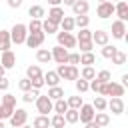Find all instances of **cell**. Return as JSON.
<instances>
[{
  "instance_id": "obj_1",
  "label": "cell",
  "mask_w": 128,
  "mask_h": 128,
  "mask_svg": "<svg viewBox=\"0 0 128 128\" xmlns=\"http://www.w3.org/2000/svg\"><path fill=\"white\" fill-rule=\"evenodd\" d=\"M26 36H28V28H26V24L18 22V24L12 26V30H10V40H12L14 44H24Z\"/></svg>"
},
{
  "instance_id": "obj_2",
  "label": "cell",
  "mask_w": 128,
  "mask_h": 128,
  "mask_svg": "<svg viewBox=\"0 0 128 128\" xmlns=\"http://www.w3.org/2000/svg\"><path fill=\"white\" fill-rule=\"evenodd\" d=\"M56 74H58L60 78H64V80H76V78L80 76V70H78L76 66H70V64H58Z\"/></svg>"
},
{
  "instance_id": "obj_3",
  "label": "cell",
  "mask_w": 128,
  "mask_h": 128,
  "mask_svg": "<svg viewBox=\"0 0 128 128\" xmlns=\"http://www.w3.org/2000/svg\"><path fill=\"white\" fill-rule=\"evenodd\" d=\"M8 120H10V126H12V128H20L22 124H26L28 112H26L24 108H14V112H12V116H10Z\"/></svg>"
},
{
  "instance_id": "obj_4",
  "label": "cell",
  "mask_w": 128,
  "mask_h": 128,
  "mask_svg": "<svg viewBox=\"0 0 128 128\" xmlns=\"http://www.w3.org/2000/svg\"><path fill=\"white\" fill-rule=\"evenodd\" d=\"M56 38H58V44L64 46L66 50H68V48H76V44H78V42H76V36H74L72 32H64V30H62V32H56Z\"/></svg>"
},
{
  "instance_id": "obj_5",
  "label": "cell",
  "mask_w": 128,
  "mask_h": 128,
  "mask_svg": "<svg viewBox=\"0 0 128 128\" xmlns=\"http://www.w3.org/2000/svg\"><path fill=\"white\" fill-rule=\"evenodd\" d=\"M34 102H36V110H38L40 114L48 116V112H52V104H54V102H52V100H50V98H48L46 94H44V96L40 94V96H38V98H36Z\"/></svg>"
},
{
  "instance_id": "obj_6",
  "label": "cell",
  "mask_w": 128,
  "mask_h": 128,
  "mask_svg": "<svg viewBox=\"0 0 128 128\" xmlns=\"http://www.w3.org/2000/svg\"><path fill=\"white\" fill-rule=\"evenodd\" d=\"M112 14H114V2L106 0V2H100V4H98V8H96V16H98V18L106 20V18H110Z\"/></svg>"
},
{
  "instance_id": "obj_7",
  "label": "cell",
  "mask_w": 128,
  "mask_h": 128,
  "mask_svg": "<svg viewBox=\"0 0 128 128\" xmlns=\"http://www.w3.org/2000/svg\"><path fill=\"white\" fill-rule=\"evenodd\" d=\"M44 38H46V34H44L42 30H40V32H28L24 44H28V48H38V46H42Z\"/></svg>"
},
{
  "instance_id": "obj_8",
  "label": "cell",
  "mask_w": 128,
  "mask_h": 128,
  "mask_svg": "<svg viewBox=\"0 0 128 128\" xmlns=\"http://www.w3.org/2000/svg\"><path fill=\"white\" fill-rule=\"evenodd\" d=\"M124 90H126V88H124L120 82H112V80H110V82H106L104 96H120V98H122V96H124Z\"/></svg>"
},
{
  "instance_id": "obj_9",
  "label": "cell",
  "mask_w": 128,
  "mask_h": 128,
  "mask_svg": "<svg viewBox=\"0 0 128 128\" xmlns=\"http://www.w3.org/2000/svg\"><path fill=\"white\" fill-rule=\"evenodd\" d=\"M94 108H92V104H82L80 108H78V120L82 122V124H86V122H90V120H94Z\"/></svg>"
},
{
  "instance_id": "obj_10",
  "label": "cell",
  "mask_w": 128,
  "mask_h": 128,
  "mask_svg": "<svg viewBox=\"0 0 128 128\" xmlns=\"http://www.w3.org/2000/svg\"><path fill=\"white\" fill-rule=\"evenodd\" d=\"M50 52H52V60H54L56 64H66V60H68V50H66L64 46L56 44Z\"/></svg>"
},
{
  "instance_id": "obj_11",
  "label": "cell",
  "mask_w": 128,
  "mask_h": 128,
  "mask_svg": "<svg viewBox=\"0 0 128 128\" xmlns=\"http://www.w3.org/2000/svg\"><path fill=\"white\" fill-rule=\"evenodd\" d=\"M112 38H116V40L126 38V22H122V20L112 22Z\"/></svg>"
},
{
  "instance_id": "obj_12",
  "label": "cell",
  "mask_w": 128,
  "mask_h": 128,
  "mask_svg": "<svg viewBox=\"0 0 128 128\" xmlns=\"http://www.w3.org/2000/svg\"><path fill=\"white\" fill-rule=\"evenodd\" d=\"M114 14H116L118 20H122V22L128 20V4H126V0H118V2L114 4Z\"/></svg>"
},
{
  "instance_id": "obj_13",
  "label": "cell",
  "mask_w": 128,
  "mask_h": 128,
  "mask_svg": "<svg viewBox=\"0 0 128 128\" xmlns=\"http://www.w3.org/2000/svg\"><path fill=\"white\" fill-rule=\"evenodd\" d=\"M0 64L8 70V68H14L16 66V54L12 50H4L2 52V58H0Z\"/></svg>"
},
{
  "instance_id": "obj_14",
  "label": "cell",
  "mask_w": 128,
  "mask_h": 128,
  "mask_svg": "<svg viewBox=\"0 0 128 128\" xmlns=\"http://www.w3.org/2000/svg\"><path fill=\"white\" fill-rule=\"evenodd\" d=\"M106 108H110L112 114H122L124 112V100L120 96H112V100L106 102Z\"/></svg>"
},
{
  "instance_id": "obj_15",
  "label": "cell",
  "mask_w": 128,
  "mask_h": 128,
  "mask_svg": "<svg viewBox=\"0 0 128 128\" xmlns=\"http://www.w3.org/2000/svg\"><path fill=\"white\" fill-rule=\"evenodd\" d=\"M88 10H90V4H88L86 0H76V2L72 4V12H74V16L88 14Z\"/></svg>"
},
{
  "instance_id": "obj_16",
  "label": "cell",
  "mask_w": 128,
  "mask_h": 128,
  "mask_svg": "<svg viewBox=\"0 0 128 128\" xmlns=\"http://www.w3.org/2000/svg\"><path fill=\"white\" fill-rule=\"evenodd\" d=\"M108 40H110V34H108L106 30H96V32H92V42H94V44L104 46V44H108Z\"/></svg>"
},
{
  "instance_id": "obj_17",
  "label": "cell",
  "mask_w": 128,
  "mask_h": 128,
  "mask_svg": "<svg viewBox=\"0 0 128 128\" xmlns=\"http://www.w3.org/2000/svg\"><path fill=\"white\" fill-rule=\"evenodd\" d=\"M42 78H44V84H48V88H50V86H58L60 80H62V78L56 74V70H48L46 74H42Z\"/></svg>"
},
{
  "instance_id": "obj_18",
  "label": "cell",
  "mask_w": 128,
  "mask_h": 128,
  "mask_svg": "<svg viewBox=\"0 0 128 128\" xmlns=\"http://www.w3.org/2000/svg\"><path fill=\"white\" fill-rule=\"evenodd\" d=\"M28 16L30 18H36V20H42V16H46V10H44V6L34 4V6L28 8Z\"/></svg>"
},
{
  "instance_id": "obj_19",
  "label": "cell",
  "mask_w": 128,
  "mask_h": 128,
  "mask_svg": "<svg viewBox=\"0 0 128 128\" xmlns=\"http://www.w3.org/2000/svg\"><path fill=\"white\" fill-rule=\"evenodd\" d=\"M64 16H66V14H64V10H62L60 6H52V8L48 10V18H50V20H54L56 24H60V20H62Z\"/></svg>"
},
{
  "instance_id": "obj_20",
  "label": "cell",
  "mask_w": 128,
  "mask_h": 128,
  "mask_svg": "<svg viewBox=\"0 0 128 128\" xmlns=\"http://www.w3.org/2000/svg\"><path fill=\"white\" fill-rule=\"evenodd\" d=\"M12 40H10V30H0V50H10Z\"/></svg>"
},
{
  "instance_id": "obj_21",
  "label": "cell",
  "mask_w": 128,
  "mask_h": 128,
  "mask_svg": "<svg viewBox=\"0 0 128 128\" xmlns=\"http://www.w3.org/2000/svg\"><path fill=\"white\" fill-rule=\"evenodd\" d=\"M94 122L102 128V126H110V116L102 110V112H94Z\"/></svg>"
},
{
  "instance_id": "obj_22",
  "label": "cell",
  "mask_w": 128,
  "mask_h": 128,
  "mask_svg": "<svg viewBox=\"0 0 128 128\" xmlns=\"http://www.w3.org/2000/svg\"><path fill=\"white\" fill-rule=\"evenodd\" d=\"M32 126H34V128H50V118L44 116V114H38V116L32 120Z\"/></svg>"
},
{
  "instance_id": "obj_23",
  "label": "cell",
  "mask_w": 128,
  "mask_h": 128,
  "mask_svg": "<svg viewBox=\"0 0 128 128\" xmlns=\"http://www.w3.org/2000/svg\"><path fill=\"white\" fill-rule=\"evenodd\" d=\"M42 32H44V34H46V32H48V34H56V32H58V24H56L54 20L46 18V20L42 22Z\"/></svg>"
},
{
  "instance_id": "obj_24",
  "label": "cell",
  "mask_w": 128,
  "mask_h": 128,
  "mask_svg": "<svg viewBox=\"0 0 128 128\" xmlns=\"http://www.w3.org/2000/svg\"><path fill=\"white\" fill-rule=\"evenodd\" d=\"M36 60L42 62V64H48V62L52 60V52L46 50V48H38V52H36Z\"/></svg>"
},
{
  "instance_id": "obj_25",
  "label": "cell",
  "mask_w": 128,
  "mask_h": 128,
  "mask_svg": "<svg viewBox=\"0 0 128 128\" xmlns=\"http://www.w3.org/2000/svg\"><path fill=\"white\" fill-rule=\"evenodd\" d=\"M58 26H60L64 32H72V30L76 28V26H74V18H72V16H64V18L60 20V24H58Z\"/></svg>"
},
{
  "instance_id": "obj_26",
  "label": "cell",
  "mask_w": 128,
  "mask_h": 128,
  "mask_svg": "<svg viewBox=\"0 0 128 128\" xmlns=\"http://www.w3.org/2000/svg\"><path fill=\"white\" fill-rule=\"evenodd\" d=\"M46 96H48V98H50V100L54 102V100H58V98H64V90H62L60 86H50V88H48V94H46Z\"/></svg>"
},
{
  "instance_id": "obj_27",
  "label": "cell",
  "mask_w": 128,
  "mask_h": 128,
  "mask_svg": "<svg viewBox=\"0 0 128 128\" xmlns=\"http://www.w3.org/2000/svg\"><path fill=\"white\" fill-rule=\"evenodd\" d=\"M52 110H54L56 114H64V112L68 110V102H66L64 98H58V100H54V104H52Z\"/></svg>"
},
{
  "instance_id": "obj_28",
  "label": "cell",
  "mask_w": 128,
  "mask_h": 128,
  "mask_svg": "<svg viewBox=\"0 0 128 128\" xmlns=\"http://www.w3.org/2000/svg\"><path fill=\"white\" fill-rule=\"evenodd\" d=\"M38 96H40V90H38V88H30L28 92H24V94H22V100H24L26 104H30V102H34Z\"/></svg>"
},
{
  "instance_id": "obj_29",
  "label": "cell",
  "mask_w": 128,
  "mask_h": 128,
  "mask_svg": "<svg viewBox=\"0 0 128 128\" xmlns=\"http://www.w3.org/2000/svg\"><path fill=\"white\" fill-rule=\"evenodd\" d=\"M64 120H66V124H76L78 122V110L76 108H68L64 112Z\"/></svg>"
},
{
  "instance_id": "obj_30",
  "label": "cell",
  "mask_w": 128,
  "mask_h": 128,
  "mask_svg": "<svg viewBox=\"0 0 128 128\" xmlns=\"http://www.w3.org/2000/svg\"><path fill=\"white\" fill-rule=\"evenodd\" d=\"M50 126H52V128H64V126H66L64 114H54V116L50 118Z\"/></svg>"
},
{
  "instance_id": "obj_31",
  "label": "cell",
  "mask_w": 128,
  "mask_h": 128,
  "mask_svg": "<svg viewBox=\"0 0 128 128\" xmlns=\"http://www.w3.org/2000/svg\"><path fill=\"white\" fill-rule=\"evenodd\" d=\"M96 62V56L92 54V52H82L80 54V64H84V66H92Z\"/></svg>"
},
{
  "instance_id": "obj_32",
  "label": "cell",
  "mask_w": 128,
  "mask_h": 128,
  "mask_svg": "<svg viewBox=\"0 0 128 128\" xmlns=\"http://www.w3.org/2000/svg\"><path fill=\"white\" fill-rule=\"evenodd\" d=\"M110 60H112V64H116V66H122V64H126V52H122V50H116V52H114V56H112Z\"/></svg>"
},
{
  "instance_id": "obj_33",
  "label": "cell",
  "mask_w": 128,
  "mask_h": 128,
  "mask_svg": "<svg viewBox=\"0 0 128 128\" xmlns=\"http://www.w3.org/2000/svg\"><path fill=\"white\" fill-rule=\"evenodd\" d=\"M92 108H94L96 112H102V110H106V98H104V96H94Z\"/></svg>"
},
{
  "instance_id": "obj_34",
  "label": "cell",
  "mask_w": 128,
  "mask_h": 128,
  "mask_svg": "<svg viewBox=\"0 0 128 128\" xmlns=\"http://www.w3.org/2000/svg\"><path fill=\"white\" fill-rule=\"evenodd\" d=\"M88 24H90V18H88L86 14L74 16V26H76V28H88Z\"/></svg>"
},
{
  "instance_id": "obj_35",
  "label": "cell",
  "mask_w": 128,
  "mask_h": 128,
  "mask_svg": "<svg viewBox=\"0 0 128 128\" xmlns=\"http://www.w3.org/2000/svg\"><path fill=\"white\" fill-rule=\"evenodd\" d=\"M38 76H42V70L38 64H32L26 68V78H38Z\"/></svg>"
},
{
  "instance_id": "obj_36",
  "label": "cell",
  "mask_w": 128,
  "mask_h": 128,
  "mask_svg": "<svg viewBox=\"0 0 128 128\" xmlns=\"http://www.w3.org/2000/svg\"><path fill=\"white\" fill-rule=\"evenodd\" d=\"M94 76H96V70L92 66H84L82 72H80V78H84V80H92Z\"/></svg>"
},
{
  "instance_id": "obj_37",
  "label": "cell",
  "mask_w": 128,
  "mask_h": 128,
  "mask_svg": "<svg viewBox=\"0 0 128 128\" xmlns=\"http://www.w3.org/2000/svg\"><path fill=\"white\" fill-rule=\"evenodd\" d=\"M26 28H28V32H40V30H42V20L30 18V24H28Z\"/></svg>"
},
{
  "instance_id": "obj_38",
  "label": "cell",
  "mask_w": 128,
  "mask_h": 128,
  "mask_svg": "<svg viewBox=\"0 0 128 128\" xmlns=\"http://www.w3.org/2000/svg\"><path fill=\"white\" fill-rule=\"evenodd\" d=\"M82 40H92V30L80 28V32H78V36H76V42H82Z\"/></svg>"
},
{
  "instance_id": "obj_39",
  "label": "cell",
  "mask_w": 128,
  "mask_h": 128,
  "mask_svg": "<svg viewBox=\"0 0 128 128\" xmlns=\"http://www.w3.org/2000/svg\"><path fill=\"white\" fill-rule=\"evenodd\" d=\"M116 50H118V48H116V46H112V44L108 42V44H104V46H102V56H104V58H112Z\"/></svg>"
},
{
  "instance_id": "obj_40",
  "label": "cell",
  "mask_w": 128,
  "mask_h": 128,
  "mask_svg": "<svg viewBox=\"0 0 128 128\" xmlns=\"http://www.w3.org/2000/svg\"><path fill=\"white\" fill-rule=\"evenodd\" d=\"M2 104H4V106H10V108H16V96L10 94V92L4 94V96H2Z\"/></svg>"
},
{
  "instance_id": "obj_41",
  "label": "cell",
  "mask_w": 128,
  "mask_h": 128,
  "mask_svg": "<svg viewBox=\"0 0 128 128\" xmlns=\"http://www.w3.org/2000/svg\"><path fill=\"white\" fill-rule=\"evenodd\" d=\"M66 102H68V108H76V110L84 104V102H82V96H70Z\"/></svg>"
},
{
  "instance_id": "obj_42",
  "label": "cell",
  "mask_w": 128,
  "mask_h": 128,
  "mask_svg": "<svg viewBox=\"0 0 128 128\" xmlns=\"http://www.w3.org/2000/svg\"><path fill=\"white\" fill-rule=\"evenodd\" d=\"M74 84H76V90H78L80 94L88 90V80H84V78H80V76H78V78L74 80Z\"/></svg>"
},
{
  "instance_id": "obj_43",
  "label": "cell",
  "mask_w": 128,
  "mask_h": 128,
  "mask_svg": "<svg viewBox=\"0 0 128 128\" xmlns=\"http://www.w3.org/2000/svg\"><path fill=\"white\" fill-rule=\"evenodd\" d=\"M12 112H14V108H10V106H4V104H0V120H8V118L12 116Z\"/></svg>"
},
{
  "instance_id": "obj_44",
  "label": "cell",
  "mask_w": 128,
  "mask_h": 128,
  "mask_svg": "<svg viewBox=\"0 0 128 128\" xmlns=\"http://www.w3.org/2000/svg\"><path fill=\"white\" fill-rule=\"evenodd\" d=\"M76 46H80V52H92L94 42H92V40H82V42H78Z\"/></svg>"
},
{
  "instance_id": "obj_45",
  "label": "cell",
  "mask_w": 128,
  "mask_h": 128,
  "mask_svg": "<svg viewBox=\"0 0 128 128\" xmlns=\"http://www.w3.org/2000/svg\"><path fill=\"white\" fill-rule=\"evenodd\" d=\"M66 64H70V66L80 64V54H78V52H68V60H66Z\"/></svg>"
},
{
  "instance_id": "obj_46",
  "label": "cell",
  "mask_w": 128,
  "mask_h": 128,
  "mask_svg": "<svg viewBox=\"0 0 128 128\" xmlns=\"http://www.w3.org/2000/svg\"><path fill=\"white\" fill-rule=\"evenodd\" d=\"M94 78H98L100 82H110V80H112V74H110L108 70H100V72H98Z\"/></svg>"
},
{
  "instance_id": "obj_47",
  "label": "cell",
  "mask_w": 128,
  "mask_h": 128,
  "mask_svg": "<svg viewBox=\"0 0 128 128\" xmlns=\"http://www.w3.org/2000/svg\"><path fill=\"white\" fill-rule=\"evenodd\" d=\"M18 88H20L22 92H28V90L32 88V84H30V78H22V80L18 82Z\"/></svg>"
},
{
  "instance_id": "obj_48",
  "label": "cell",
  "mask_w": 128,
  "mask_h": 128,
  "mask_svg": "<svg viewBox=\"0 0 128 128\" xmlns=\"http://www.w3.org/2000/svg\"><path fill=\"white\" fill-rule=\"evenodd\" d=\"M30 84H32V88H38V90H40V88L44 86V78H42V76H38V78H30Z\"/></svg>"
},
{
  "instance_id": "obj_49",
  "label": "cell",
  "mask_w": 128,
  "mask_h": 128,
  "mask_svg": "<svg viewBox=\"0 0 128 128\" xmlns=\"http://www.w3.org/2000/svg\"><path fill=\"white\" fill-rule=\"evenodd\" d=\"M8 86H10V82H8V78H4V76H0V92H4V90H8Z\"/></svg>"
},
{
  "instance_id": "obj_50",
  "label": "cell",
  "mask_w": 128,
  "mask_h": 128,
  "mask_svg": "<svg viewBox=\"0 0 128 128\" xmlns=\"http://www.w3.org/2000/svg\"><path fill=\"white\" fill-rule=\"evenodd\" d=\"M8 6L10 8H20L22 6V0H8Z\"/></svg>"
},
{
  "instance_id": "obj_51",
  "label": "cell",
  "mask_w": 128,
  "mask_h": 128,
  "mask_svg": "<svg viewBox=\"0 0 128 128\" xmlns=\"http://www.w3.org/2000/svg\"><path fill=\"white\" fill-rule=\"evenodd\" d=\"M84 128H100V126H98L94 120H90V122H86V124H84Z\"/></svg>"
},
{
  "instance_id": "obj_52",
  "label": "cell",
  "mask_w": 128,
  "mask_h": 128,
  "mask_svg": "<svg viewBox=\"0 0 128 128\" xmlns=\"http://www.w3.org/2000/svg\"><path fill=\"white\" fill-rule=\"evenodd\" d=\"M120 84H122L124 88L128 86V74H122V82H120Z\"/></svg>"
},
{
  "instance_id": "obj_53",
  "label": "cell",
  "mask_w": 128,
  "mask_h": 128,
  "mask_svg": "<svg viewBox=\"0 0 128 128\" xmlns=\"http://www.w3.org/2000/svg\"><path fill=\"white\" fill-rule=\"evenodd\" d=\"M48 4H50V6H60L62 0H48Z\"/></svg>"
},
{
  "instance_id": "obj_54",
  "label": "cell",
  "mask_w": 128,
  "mask_h": 128,
  "mask_svg": "<svg viewBox=\"0 0 128 128\" xmlns=\"http://www.w3.org/2000/svg\"><path fill=\"white\" fill-rule=\"evenodd\" d=\"M74 2H76V0H62V4H64V6H72Z\"/></svg>"
},
{
  "instance_id": "obj_55",
  "label": "cell",
  "mask_w": 128,
  "mask_h": 128,
  "mask_svg": "<svg viewBox=\"0 0 128 128\" xmlns=\"http://www.w3.org/2000/svg\"><path fill=\"white\" fill-rule=\"evenodd\" d=\"M4 72H6V68H4L2 64H0V76H4Z\"/></svg>"
},
{
  "instance_id": "obj_56",
  "label": "cell",
  "mask_w": 128,
  "mask_h": 128,
  "mask_svg": "<svg viewBox=\"0 0 128 128\" xmlns=\"http://www.w3.org/2000/svg\"><path fill=\"white\" fill-rule=\"evenodd\" d=\"M0 128H6V124H4V120H0Z\"/></svg>"
},
{
  "instance_id": "obj_57",
  "label": "cell",
  "mask_w": 128,
  "mask_h": 128,
  "mask_svg": "<svg viewBox=\"0 0 128 128\" xmlns=\"http://www.w3.org/2000/svg\"><path fill=\"white\" fill-rule=\"evenodd\" d=\"M20 128H34V126H28V124H22Z\"/></svg>"
},
{
  "instance_id": "obj_58",
  "label": "cell",
  "mask_w": 128,
  "mask_h": 128,
  "mask_svg": "<svg viewBox=\"0 0 128 128\" xmlns=\"http://www.w3.org/2000/svg\"><path fill=\"white\" fill-rule=\"evenodd\" d=\"M102 128H110V126H102Z\"/></svg>"
},
{
  "instance_id": "obj_59",
  "label": "cell",
  "mask_w": 128,
  "mask_h": 128,
  "mask_svg": "<svg viewBox=\"0 0 128 128\" xmlns=\"http://www.w3.org/2000/svg\"><path fill=\"white\" fill-rule=\"evenodd\" d=\"M100 2H106V0H100Z\"/></svg>"
},
{
  "instance_id": "obj_60",
  "label": "cell",
  "mask_w": 128,
  "mask_h": 128,
  "mask_svg": "<svg viewBox=\"0 0 128 128\" xmlns=\"http://www.w3.org/2000/svg\"><path fill=\"white\" fill-rule=\"evenodd\" d=\"M112 2H118V0H112Z\"/></svg>"
},
{
  "instance_id": "obj_61",
  "label": "cell",
  "mask_w": 128,
  "mask_h": 128,
  "mask_svg": "<svg viewBox=\"0 0 128 128\" xmlns=\"http://www.w3.org/2000/svg\"><path fill=\"white\" fill-rule=\"evenodd\" d=\"M86 2H88V0H86Z\"/></svg>"
}]
</instances>
